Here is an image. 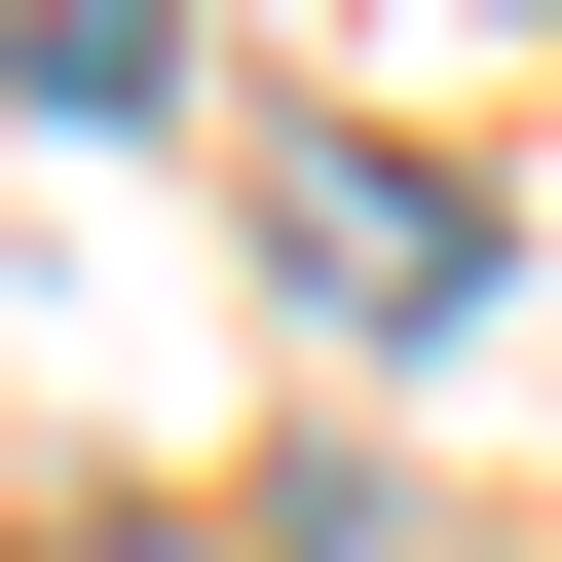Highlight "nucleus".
<instances>
[{
	"label": "nucleus",
	"instance_id": "nucleus-1",
	"mask_svg": "<svg viewBox=\"0 0 562 562\" xmlns=\"http://www.w3.org/2000/svg\"><path fill=\"white\" fill-rule=\"evenodd\" d=\"M262 262H301L338 338H413V301H487V188H413V150H301V188H262Z\"/></svg>",
	"mask_w": 562,
	"mask_h": 562
},
{
	"label": "nucleus",
	"instance_id": "nucleus-2",
	"mask_svg": "<svg viewBox=\"0 0 562 562\" xmlns=\"http://www.w3.org/2000/svg\"><path fill=\"white\" fill-rule=\"evenodd\" d=\"M0 76L38 113H150V0H0Z\"/></svg>",
	"mask_w": 562,
	"mask_h": 562
},
{
	"label": "nucleus",
	"instance_id": "nucleus-3",
	"mask_svg": "<svg viewBox=\"0 0 562 562\" xmlns=\"http://www.w3.org/2000/svg\"><path fill=\"white\" fill-rule=\"evenodd\" d=\"M38 562H113V525H38Z\"/></svg>",
	"mask_w": 562,
	"mask_h": 562
}]
</instances>
